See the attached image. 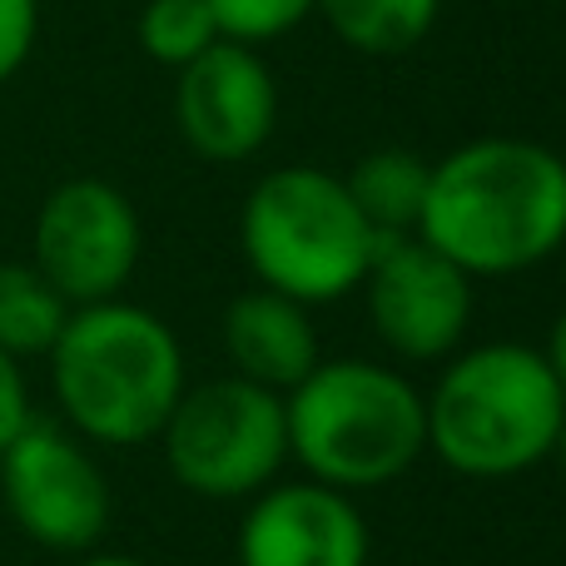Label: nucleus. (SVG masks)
Listing matches in <instances>:
<instances>
[{"instance_id": "nucleus-1", "label": "nucleus", "mask_w": 566, "mask_h": 566, "mask_svg": "<svg viewBox=\"0 0 566 566\" xmlns=\"http://www.w3.org/2000/svg\"><path fill=\"white\" fill-rule=\"evenodd\" d=\"M418 239L468 279H517L566 244V159L537 139L488 135L432 165Z\"/></svg>"}, {"instance_id": "nucleus-2", "label": "nucleus", "mask_w": 566, "mask_h": 566, "mask_svg": "<svg viewBox=\"0 0 566 566\" xmlns=\"http://www.w3.org/2000/svg\"><path fill=\"white\" fill-rule=\"evenodd\" d=\"M45 363L60 422L90 448L155 442L189 388L179 333L129 298L70 308Z\"/></svg>"}, {"instance_id": "nucleus-3", "label": "nucleus", "mask_w": 566, "mask_h": 566, "mask_svg": "<svg viewBox=\"0 0 566 566\" xmlns=\"http://www.w3.org/2000/svg\"><path fill=\"white\" fill-rule=\"evenodd\" d=\"M428 402V458L472 482H507L552 462L566 392L547 353L517 338L462 343L438 363Z\"/></svg>"}, {"instance_id": "nucleus-4", "label": "nucleus", "mask_w": 566, "mask_h": 566, "mask_svg": "<svg viewBox=\"0 0 566 566\" xmlns=\"http://www.w3.org/2000/svg\"><path fill=\"white\" fill-rule=\"evenodd\" d=\"M289 462L348 497L408 478L428 458V402L402 368L378 358H318L283 392Z\"/></svg>"}, {"instance_id": "nucleus-5", "label": "nucleus", "mask_w": 566, "mask_h": 566, "mask_svg": "<svg viewBox=\"0 0 566 566\" xmlns=\"http://www.w3.org/2000/svg\"><path fill=\"white\" fill-rule=\"evenodd\" d=\"M382 239L358 214L343 175L283 165L249 189L239 209V249L264 289L318 308L358 293Z\"/></svg>"}, {"instance_id": "nucleus-6", "label": "nucleus", "mask_w": 566, "mask_h": 566, "mask_svg": "<svg viewBox=\"0 0 566 566\" xmlns=\"http://www.w3.org/2000/svg\"><path fill=\"white\" fill-rule=\"evenodd\" d=\"M165 468L199 502H249L289 468L283 392L244 382L234 373L189 382L159 428Z\"/></svg>"}, {"instance_id": "nucleus-7", "label": "nucleus", "mask_w": 566, "mask_h": 566, "mask_svg": "<svg viewBox=\"0 0 566 566\" xmlns=\"http://www.w3.org/2000/svg\"><path fill=\"white\" fill-rule=\"evenodd\" d=\"M0 502L20 537L60 557H85L109 532V478L95 448L65 422L30 418L0 452Z\"/></svg>"}, {"instance_id": "nucleus-8", "label": "nucleus", "mask_w": 566, "mask_h": 566, "mask_svg": "<svg viewBox=\"0 0 566 566\" xmlns=\"http://www.w3.org/2000/svg\"><path fill=\"white\" fill-rule=\"evenodd\" d=\"M145 254V229L125 189L80 175L45 195L30 239V264L60 289L70 308L119 298Z\"/></svg>"}, {"instance_id": "nucleus-9", "label": "nucleus", "mask_w": 566, "mask_h": 566, "mask_svg": "<svg viewBox=\"0 0 566 566\" xmlns=\"http://www.w3.org/2000/svg\"><path fill=\"white\" fill-rule=\"evenodd\" d=\"M472 283L428 239H382L358 293L378 343L398 363H448L472 328Z\"/></svg>"}, {"instance_id": "nucleus-10", "label": "nucleus", "mask_w": 566, "mask_h": 566, "mask_svg": "<svg viewBox=\"0 0 566 566\" xmlns=\"http://www.w3.org/2000/svg\"><path fill=\"white\" fill-rule=\"evenodd\" d=\"M175 125L199 159H254L279 125V85L259 45L214 40L189 60L175 85Z\"/></svg>"}, {"instance_id": "nucleus-11", "label": "nucleus", "mask_w": 566, "mask_h": 566, "mask_svg": "<svg viewBox=\"0 0 566 566\" xmlns=\"http://www.w3.org/2000/svg\"><path fill=\"white\" fill-rule=\"evenodd\" d=\"M239 566H368L373 532L358 497L313 478L269 482L244 502L234 537Z\"/></svg>"}, {"instance_id": "nucleus-12", "label": "nucleus", "mask_w": 566, "mask_h": 566, "mask_svg": "<svg viewBox=\"0 0 566 566\" xmlns=\"http://www.w3.org/2000/svg\"><path fill=\"white\" fill-rule=\"evenodd\" d=\"M219 343H224L229 373L244 382H259L269 392H293L323 358L313 308L283 298L264 283H254L224 308Z\"/></svg>"}, {"instance_id": "nucleus-13", "label": "nucleus", "mask_w": 566, "mask_h": 566, "mask_svg": "<svg viewBox=\"0 0 566 566\" xmlns=\"http://www.w3.org/2000/svg\"><path fill=\"white\" fill-rule=\"evenodd\" d=\"M428 175L432 165H422L408 149H373L343 175L358 214L373 224L378 239H402L418 234L422 199H428Z\"/></svg>"}, {"instance_id": "nucleus-14", "label": "nucleus", "mask_w": 566, "mask_h": 566, "mask_svg": "<svg viewBox=\"0 0 566 566\" xmlns=\"http://www.w3.org/2000/svg\"><path fill=\"white\" fill-rule=\"evenodd\" d=\"M65 318L70 303L35 264H0V348L10 358H45Z\"/></svg>"}, {"instance_id": "nucleus-15", "label": "nucleus", "mask_w": 566, "mask_h": 566, "mask_svg": "<svg viewBox=\"0 0 566 566\" xmlns=\"http://www.w3.org/2000/svg\"><path fill=\"white\" fill-rule=\"evenodd\" d=\"M313 10H323L343 45L363 55H402L438 25L442 0H318Z\"/></svg>"}, {"instance_id": "nucleus-16", "label": "nucleus", "mask_w": 566, "mask_h": 566, "mask_svg": "<svg viewBox=\"0 0 566 566\" xmlns=\"http://www.w3.org/2000/svg\"><path fill=\"white\" fill-rule=\"evenodd\" d=\"M214 40H224V35H219L205 0H149L139 10V45H145L149 60H159L169 70H185Z\"/></svg>"}, {"instance_id": "nucleus-17", "label": "nucleus", "mask_w": 566, "mask_h": 566, "mask_svg": "<svg viewBox=\"0 0 566 566\" xmlns=\"http://www.w3.org/2000/svg\"><path fill=\"white\" fill-rule=\"evenodd\" d=\"M205 6H209V15H214V25L224 40L264 45V40L289 35L303 15H313L318 0H205Z\"/></svg>"}, {"instance_id": "nucleus-18", "label": "nucleus", "mask_w": 566, "mask_h": 566, "mask_svg": "<svg viewBox=\"0 0 566 566\" xmlns=\"http://www.w3.org/2000/svg\"><path fill=\"white\" fill-rule=\"evenodd\" d=\"M40 35V0H0V85L20 75Z\"/></svg>"}, {"instance_id": "nucleus-19", "label": "nucleus", "mask_w": 566, "mask_h": 566, "mask_svg": "<svg viewBox=\"0 0 566 566\" xmlns=\"http://www.w3.org/2000/svg\"><path fill=\"white\" fill-rule=\"evenodd\" d=\"M30 418H35V408H30L25 368H20V358H10V353L0 348V452L15 442V432L25 428Z\"/></svg>"}, {"instance_id": "nucleus-20", "label": "nucleus", "mask_w": 566, "mask_h": 566, "mask_svg": "<svg viewBox=\"0 0 566 566\" xmlns=\"http://www.w3.org/2000/svg\"><path fill=\"white\" fill-rule=\"evenodd\" d=\"M542 353H547L552 373H557V382H562V392H566V308L557 313V323H552V333H547V343H542Z\"/></svg>"}, {"instance_id": "nucleus-21", "label": "nucleus", "mask_w": 566, "mask_h": 566, "mask_svg": "<svg viewBox=\"0 0 566 566\" xmlns=\"http://www.w3.org/2000/svg\"><path fill=\"white\" fill-rule=\"evenodd\" d=\"M75 566H149L139 557H129V552H85V557H75Z\"/></svg>"}, {"instance_id": "nucleus-22", "label": "nucleus", "mask_w": 566, "mask_h": 566, "mask_svg": "<svg viewBox=\"0 0 566 566\" xmlns=\"http://www.w3.org/2000/svg\"><path fill=\"white\" fill-rule=\"evenodd\" d=\"M552 462H557L562 478H566V422H562V432H557V448H552Z\"/></svg>"}]
</instances>
